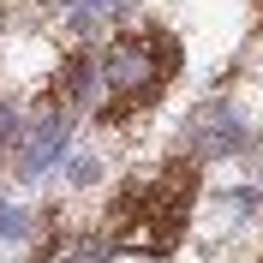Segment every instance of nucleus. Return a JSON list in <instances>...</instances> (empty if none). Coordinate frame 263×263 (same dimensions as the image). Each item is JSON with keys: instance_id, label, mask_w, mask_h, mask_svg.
<instances>
[{"instance_id": "f257e3e1", "label": "nucleus", "mask_w": 263, "mask_h": 263, "mask_svg": "<svg viewBox=\"0 0 263 263\" xmlns=\"http://www.w3.org/2000/svg\"><path fill=\"white\" fill-rule=\"evenodd\" d=\"M192 197H197V156H174L149 174H132L108 203V246L132 257H167L185 233Z\"/></svg>"}, {"instance_id": "f03ea898", "label": "nucleus", "mask_w": 263, "mask_h": 263, "mask_svg": "<svg viewBox=\"0 0 263 263\" xmlns=\"http://www.w3.org/2000/svg\"><path fill=\"white\" fill-rule=\"evenodd\" d=\"M174 72H180V42L167 30H156V24L120 30L114 42L96 54V66H90V78H96L90 114H96L102 126H126V120L149 114V108L162 102V90L174 84Z\"/></svg>"}, {"instance_id": "7ed1b4c3", "label": "nucleus", "mask_w": 263, "mask_h": 263, "mask_svg": "<svg viewBox=\"0 0 263 263\" xmlns=\"http://www.w3.org/2000/svg\"><path fill=\"white\" fill-rule=\"evenodd\" d=\"M0 233H6V239H18V233H24V215H18V210H0Z\"/></svg>"}, {"instance_id": "20e7f679", "label": "nucleus", "mask_w": 263, "mask_h": 263, "mask_svg": "<svg viewBox=\"0 0 263 263\" xmlns=\"http://www.w3.org/2000/svg\"><path fill=\"white\" fill-rule=\"evenodd\" d=\"M251 6H257V12H263V0H251Z\"/></svg>"}]
</instances>
